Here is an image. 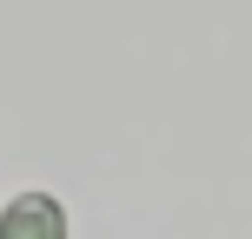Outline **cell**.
Masks as SVG:
<instances>
[{
	"mask_svg": "<svg viewBox=\"0 0 252 239\" xmlns=\"http://www.w3.org/2000/svg\"><path fill=\"white\" fill-rule=\"evenodd\" d=\"M0 239H66V213L53 200H13L7 213H0Z\"/></svg>",
	"mask_w": 252,
	"mask_h": 239,
	"instance_id": "cell-1",
	"label": "cell"
}]
</instances>
